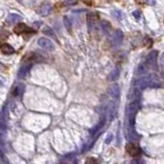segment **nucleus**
Listing matches in <instances>:
<instances>
[{"label": "nucleus", "instance_id": "f257e3e1", "mask_svg": "<svg viewBox=\"0 0 164 164\" xmlns=\"http://www.w3.org/2000/svg\"><path fill=\"white\" fill-rule=\"evenodd\" d=\"M139 107H140L139 99H137V101H132L128 104L127 109H126V113H127L128 118H129V120L130 119H132L133 120V118H134V116H136L137 110H139Z\"/></svg>", "mask_w": 164, "mask_h": 164}, {"label": "nucleus", "instance_id": "f03ea898", "mask_svg": "<svg viewBox=\"0 0 164 164\" xmlns=\"http://www.w3.org/2000/svg\"><path fill=\"white\" fill-rule=\"evenodd\" d=\"M146 67L151 69L157 68V51L153 50L149 53L146 59Z\"/></svg>", "mask_w": 164, "mask_h": 164}, {"label": "nucleus", "instance_id": "7ed1b4c3", "mask_svg": "<svg viewBox=\"0 0 164 164\" xmlns=\"http://www.w3.org/2000/svg\"><path fill=\"white\" fill-rule=\"evenodd\" d=\"M125 149H126V152L128 153V155H130L131 157H139L141 154V148L139 146H137L136 144H132V143L127 144Z\"/></svg>", "mask_w": 164, "mask_h": 164}, {"label": "nucleus", "instance_id": "20e7f679", "mask_svg": "<svg viewBox=\"0 0 164 164\" xmlns=\"http://www.w3.org/2000/svg\"><path fill=\"white\" fill-rule=\"evenodd\" d=\"M15 33L17 34H27V33H34V30L30 27H28L27 25L24 23H19L18 25H15V27L14 28Z\"/></svg>", "mask_w": 164, "mask_h": 164}, {"label": "nucleus", "instance_id": "39448f33", "mask_svg": "<svg viewBox=\"0 0 164 164\" xmlns=\"http://www.w3.org/2000/svg\"><path fill=\"white\" fill-rule=\"evenodd\" d=\"M38 45L45 50L53 51L54 49L53 43L51 42L49 39H47V38H39V39H38Z\"/></svg>", "mask_w": 164, "mask_h": 164}, {"label": "nucleus", "instance_id": "423d86ee", "mask_svg": "<svg viewBox=\"0 0 164 164\" xmlns=\"http://www.w3.org/2000/svg\"><path fill=\"white\" fill-rule=\"evenodd\" d=\"M1 53L4 54H12L15 53V48L12 47L11 44L3 43L1 44Z\"/></svg>", "mask_w": 164, "mask_h": 164}, {"label": "nucleus", "instance_id": "0eeeda50", "mask_svg": "<svg viewBox=\"0 0 164 164\" xmlns=\"http://www.w3.org/2000/svg\"><path fill=\"white\" fill-rule=\"evenodd\" d=\"M122 38H123V34H122L121 31H116L113 35V42L115 44H119L121 42Z\"/></svg>", "mask_w": 164, "mask_h": 164}, {"label": "nucleus", "instance_id": "6e6552de", "mask_svg": "<svg viewBox=\"0 0 164 164\" xmlns=\"http://www.w3.org/2000/svg\"><path fill=\"white\" fill-rule=\"evenodd\" d=\"M31 64H28V65H24L23 67H22V68L20 69V74H19V76L20 77H24L26 74H27V72L29 70H30V68H31Z\"/></svg>", "mask_w": 164, "mask_h": 164}, {"label": "nucleus", "instance_id": "1a4fd4ad", "mask_svg": "<svg viewBox=\"0 0 164 164\" xmlns=\"http://www.w3.org/2000/svg\"><path fill=\"white\" fill-rule=\"evenodd\" d=\"M110 92H111L112 96H114V98H118V96H119V92H120V90H119V86L117 84H114L110 88Z\"/></svg>", "mask_w": 164, "mask_h": 164}, {"label": "nucleus", "instance_id": "9d476101", "mask_svg": "<svg viewBox=\"0 0 164 164\" xmlns=\"http://www.w3.org/2000/svg\"><path fill=\"white\" fill-rule=\"evenodd\" d=\"M99 19L96 14H90L88 15V23H95L96 20Z\"/></svg>", "mask_w": 164, "mask_h": 164}, {"label": "nucleus", "instance_id": "9b49d317", "mask_svg": "<svg viewBox=\"0 0 164 164\" xmlns=\"http://www.w3.org/2000/svg\"><path fill=\"white\" fill-rule=\"evenodd\" d=\"M20 17H19L18 15H11L8 17V21L9 22H17V21H20Z\"/></svg>", "mask_w": 164, "mask_h": 164}, {"label": "nucleus", "instance_id": "f8f14e48", "mask_svg": "<svg viewBox=\"0 0 164 164\" xmlns=\"http://www.w3.org/2000/svg\"><path fill=\"white\" fill-rule=\"evenodd\" d=\"M85 164H99V161L96 160L95 158H88L87 160H86V162Z\"/></svg>", "mask_w": 164, "mask_h": 164}, {"label": "nucleus", "instance_id": "ddd939ff", "mask_svg": "<svg viewBox=\"0 0 164 164\" xmlns=\"http://www.w3.org/2000/svg\"><path fill=\"white\" fill-rule=\"evenodd\" d=\"M161 64L164 66V53L162 54V57H161Z\"/></svg>", "mask_w": 164, "mask_h": 164}, {"label": "nucleus", "instance_id": "4468645a", "mask_svg": "<svg viewBox=\"0 0 164 164\" xmlns=\"http://www.w3.org/2000/svg\"><path fill=\"white\" fill-rule=\"evenodd\" d=\"M84 3H85V4H87V5H91L92 4V2H87V1H85Z\"/></svg>", "mask_w": 164, "mask_h": 164}]
</instances>
